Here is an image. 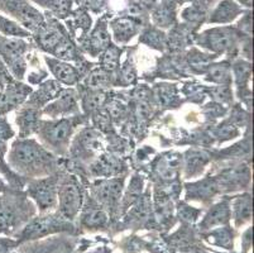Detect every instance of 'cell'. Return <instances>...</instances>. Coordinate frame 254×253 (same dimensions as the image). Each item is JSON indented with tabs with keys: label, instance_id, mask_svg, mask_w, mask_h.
Wrapping results in <instances>:
<instances>
[{
	"label": "cell",
	"instance_id": "1",
	"mask_svg": "<svg viewBox=\"0 0 254 253\" xmlns=\"http://www.w3.org/2000/svg\"><path fill=\"white\" fill-rule=\"evenodd\" d=\"M51 164L52 156L32 139H17L9 151L8 165L18 172L33 173L39 172V170L47 171Z\"/></svg>",
	"mask_w": 254,
	"mask_h": 253
},
{
	"label": "cell",
	"instance_id": "2",
	"mask_svg": "<svg viewBox=\"0 0 254 253\" xmlns=\"http://www.w3.org/2000/svg\"><path fill=\"white\" fill-rule=\"evenodd\" d=\"M28 46L23 39L0 34V59L15 79H23L25 71L24 53Z\"/></svg>",
	"mask_w": 254,
	"mask_h": 253
},
{
	"label": "cell",
	"instance_id": "3",
	"mask_svg": "<svg viewBox=\"0 0 254 253\" xmlns=\"http://www.w3.org/2000/svg\"><path fill=\"white\" fill-rule=\"evenodd\" d=\"M0 10L14 17L24 27L31 28L32 31H39L46 25L42 14L29 5L25 0H0Z\"/></svg>",
	"mask_w": 254,
	"mask_h": 253
},
{
	"label": "cell",
	"instance_id": "4",
	"mask_svg": "<svg viewBox=\"0 0 254 253\" xmlns=\"http://www.w3.org/2000/svg\"><path fill=\"white\" fill-rule=\"evenodd\" d=\"M57 198L60 203V213L64 218L72 219L76 217L82 204L81 189L73 177H67L57 185Z\"/></svg>",
	"mask_w": 254,
	"mask_h": 253
},
{
	"label": "cell",
	"instance_id": "5",
	"mask_svg": "<svg viewBox=\"0 0 254 253\" xmlns=\"http://www.w3.org/2000/svg\"><path fill=\"white\" fill-rule=\"evenodd\" d=\"M38 129L42 134L43 141H46L48 146L60 151L67 147L73 129V123L71 119L46 122L43 123L42 127L38 125Z\"/></svg>",
	"mask_w": 254,
	"mask_h": 253
},
{
	"label": "cell",
	"instance_id": "6",
	"mask_svg": "<svg viewBox=\"0 0 254 253\" xmlns=\"http://www.w3.org/2000/svg\"><path fill=\"white\" fill-rule=\"evenodd\" d=\"M57 185H59V178L53 176L33 181L28 186V195L33 200H36L39 209L45 212L56 206Z\"/></svg>",
	"mask_w": 254,
	"mask_h": 253
},
{
	"label": "cell",
	"instance_id": "7",
	"mask_svg": "<svg viewBox=\"0 0 254 253\" xmlns=\"http://www.w3.org/2000/svg\"><path fill=\"white\" fill-rule=\"evenodd\" d=\"M31 91V87L25 86V85L19 84L15 80L6 84L3 96L0 99V117L5 115L8 111L22 105L27 95H29Z\"/></svg>",
	"mask_w": 254,
	"mask_h": 253
},
{
	"label": "cell",
	"instance_id": "8",
	"mask_svg": "<svg viewBox=\"0 0 254 253\" xmlns=\"http://www.w3.org/2000/svg\"><path fill=\"white\" fill-rule=\"evenodd\" d=\"M201 39L202 41H200V43L214 52H225L232 50L235 46L234 33L226 28H216L207 31L206 33L202 34Z\"/></svg>",
	"mask_w": 254,
	"mask_h": 253
},
{
	"label": "cell",
	"instance_id": "9",
	"mask_svg": "<svg viewBox=\"0 0 254 253\" xmlns=\"http://www.w3.org/2000/svg\"><path fill=\"white\" fill-rule=\"evenodd\" d=\"M18 203L6 195H0V234H10L18 223Z\"/></svg>",
	"mask_w": 254,
	"mask_h": 253
},
{
	"label": "cell",
	"instance_id": "10",
	"mask_svg": "<svg viewBox=\"0 0 254 253\" xmlns=\"http://www.w3.org/2000/svg\"><path fill=\"white\" fill-rule=\"evenodd\" d=\"M64 223L62 220H59L56 217H42L37 218L33 222L29 223L28 226L25 227L23 231L22 237L25 240L29 238H38V237L46 236V234L55 232L60 228L64 227Z\"/></svg>",
	"mask_w": 254,
	"mask_h": 253
},
{
	"label": "cell",
	"instance_id": "11",
	"mask_svg": "<svg viewBox=\"0 0 254 253\" xmlns=\"http://www.w3.org/2000/svg\"><path fill=\"white\" fill-rule=\"evenodd\" d=\"M13 136H14V131L8 123L6 118L1 115L0 117V172L6 176V178H10L11 181H14L15 177L6 162L5 155L8 151V141Z\"/></svg>",
	"mask_w": 254,
	"mask_h": 253
},
{
	"label": "cell",
	"instance_id": "12",
	"mask_svg": "<svg viewBox=\"0 0 254 253\" xmlns=\"http://www.w3.org/2000/svg\"><path fill=\"white\" fill-rule=\"evenodd\" d=\"M39 115H41L39 109L29 105L23 106L18 111L17 124L19 125L20 138H25V137L29 136V134H32L34 131L38 129Z\"/></svg>",
	"mask_w": 254,
	"mask_h": 253
},
{
	"label": "cell",
	"instance_id": "13",
	"mask_svg": "<svg viewBox=\"0 0 254 253\" xmlns=\"http://www.w3.org/2000/svg\"><path fill=\"white\" fill-rule=\"evenodd\" d=\"M48 67H50L51 73L55 75V78L62 84L66 85H73L77 83L78 80V73L77 70L70 64H66L64 61H59V60H53L46 57Z\"/></svg>",
	"mask_w": 254,
	"mask_h": 253
},
{
	"label": "cell",
	"instance_id": "14",
	"mask_svg": "<svg viewBox=\"0 0 254 253\" xmlns=\"http://www.w3.org/2000/svg\"><path fill=\"white\" fill-rule=\"evenodd\" d=\"M77 110V103H76V94L73 90H64L56 103L51 104L45 109L46 114L52 117L57 115H64L68 113Z\"/></svg>",
	"mask_w": 254,
	"mask_h": 253
},
{
	"label": "cell",
	"instance_id": "15",
	"mask_svg": "<svg viewBox=\"0 0 254 253\" xmlns=\"http://www.w3.org/2000/svg\"><path fill=\"white\" fill-rule=\"evenodd\" d=\"M123 180H110L103 181L95 187V196L103 204H114L122 194Z\"/></svg>",
	"mask_w": 254,
	"mask_h": 253
},
{
	"label": "cell",
	"instance_id": "16",
	"mask_svg": "<svg viewBox=\"0 0 254 253\" xmlns=\"http://www.w3.org/2000/svg\"><path fill=\"white\" fill-rule=\"evenodd\" d=\"M60 92H61L60 84H57L56 81H46V83L42 84V85L39 86V89L32 95V97L28 100L27 105L38 109L41 105H45L47 101L55 99Z\"/></svg>",
	"mask_w": 254,
	"mask_h": 253
},
{
	"label": "cell",
	"instance_id": "17",
	"mask_svg": "<svg viewBox=\"0 0 254 253\" xmlns=\"http://www.w3.org/2000/svg\"><path fill=\"white\" fill-rule=\"evenodd\" d=\"M114 37L120 43H126L138 32L139 24L131 18H119L113 22Z\"/></svg>",
	"mask_w": 254,
	"mask_h": 253
},
{
	"label": "cell",
	"instance_id": "18",
	"mask_svg": "<svg viewBox=\"0 0 254 253\" xmlns=\"http://www.w3.org/2000/svg\"><path fill=\"white\" fill-rule=\"evenodd\" d=\"M110 46V36L108 32V28L104 22L99 23L98 27L95 28V31L92 32L91 37L89 41V51L94 56L98 53L104 52L106 48Z\"/></svg>",
	"mask_w": 254,
	"mask_h": 253
},
{
	"label": "cell",
	"instance_id": "19",
	"mask_svg": "<svg viewBox=\"0 0 254 253\" xmlns=\"http://www.w3.org/2000/svg\"><path fill=\"white\" fill-rule=\"evenodd\" d=\"M64 37V32L57 27H43L38 31V45L43 48L45 51L52 53L59 42Z\"/></svg>",
	"mask_w": 254,
	"mask_h": 253
},
{
	"label": "cell",
	"instance_id": "20",
	"mask_svg": "<svg viewBox=\"0 0 254 253\" xmlns=\"http://www.w3.org/2000/svg\"><path fill=\"white\" fill-rule=\"evenodd\" d=\"M229 215H230V210L228 204L226 203L218 204V205L214 206V208L207 213L204 222H202V227H204V228H211V227L225 224V223L229 220Z\"/></svg>",
	"mask_w": 254,
	"mask_h": 253
},
{
	"label": "cell",
	"instance_id": "21",
	"mask_svg": "<svg viewBox=\"0 0 254 253\" xmlns=\"http://www.w3.org/2000/svg\"><path fill=\"white\" fill-rule=\"evenodd\" d=\"M239 13V8L237 4L232 0H224L223 3L216 8L214 11V17L211 18V22H219L225 23L230 22L237 17V14Z\"/></svg>",
	"mask_w": 254,
	"mask_h": 253
},
{
	"label": "cell",
	"instance_id": "22",
	"mask_svg": "<svg viewBox=\"0 0 254 253\" xmlns=\"http://www.w3.org/2000/svg\"><path fill=\"white\" fill-rule=\"evenodd\" d=\"M233 209L235 213V219L239 223H244L252 217V199L251 195L246 194L243 196H238L233 203Z\"/></svg>",
	"mask_w": 254,
	"mask_h": 253
},
{
	"label": "cell",
	"instance_id": "23",
	"mask_svg": "<svg viewBox=\"0 0 254 253\" xmlns=\"http://www.w3.org/2000/svg\"><path fill=\"white\" fill-rule=\"evenodd\" d=\"M120 164L114 159V157L103 156L94 164L92 170L96 175H115L120 171Z\"/></svg>",
	"mask_w": 254,
	"mask_h": 253
},
{
	"label": "cell",
	"instance_id": "24",
	"mask_svg": "<svg viewBox=\"0 0 254 253\" xmlns=\"http://www.w3.org/2000/svg\"><path fill=\"white\" fill-rule=\"evenodd\" d=\"M187 155L189 157H186V170L191 175L200 172L209 161V156L206 153L200 151H190Z\"/></svg>",
	"mask_w": 254,
	"mask_h": 253
},
{
	"label": "cell",
	"instance_id": "25",
	"mask_svg": "<svg viewBox=\"0 0 254 253\" xmlns=\"http://www.w3.org/2000/svg\"><path fill=\"white\" fill-rule=\"evenodd\" d=\"M52 53L56 56V57H59L60 60H68V61L77 60L75 46L72 45V42H71L66 36L59 42V45L55 47Z\"/></svg>",
	"mask_w": 254,
	"mask_h": 253
},
{
	"label": "cell",
	"instance_id": "26",
	"mask_svg": "<svg viewBox=\"0 0 254 253\" xmlns=\"http://www.w3.org/2000/svg\"><path fill=\"white\" fill-rule=\"evenodd\" d=\"M207 80L216 84H229L230 83V67L228 64L211 65L207 74Z\"/></svg>",
	"mask_w": 254,
	"mask_h": 253
},
{
	"label": "cell",
	"instance_id": "27",
	"mask_svg": "<svg viewBox=\"0 0 254 253\" xmlns=\"http://www.w3.org/2000/svg\"><path fill=\"white\" fill-rule=\"evenodd\" d=\"M0 33L6 37H25L28 36V32L23 29L18 23L13 22L9 18L0 14Z\"/></svg>",
	"mask_w": 254,
	"mask_h": 253
},
{
	"label": "cell",
	"instance_id": "28",
	"mask_svg": "<svg viewBox=\"0 0 254 253\" xmlns=\"http://www.w3.org/2000/svg\"><path fill=\"white\" fill-rule=\"evenodd\" d=\"M234 74L235 79H237L238 86L247 87L252 74L251 65L246 61H237L234 64Z\"/></svg>",
	"mask_w": 254,
	"mask_h": 253
},
{
	"label": "cell",
	"instance_id": "29",
	"mask_svg": "<svg viewBox=\"0 0 254 253\" xmlns=\"http://www.w3.org/2000/svg\"><path fill=\"white\" fill-rule=\"evenodd\" d=\"M120 51L117 47H108L104 51V55L101 57V65L106 71H113L117 69L118 64H119Z\"/></svg>",
	"mask_w": 254,
	"mask_h": 253
},
{
	"label": "cell",
	"instance_id": "30",
	"mask_svg": "<svg viewBox=\"0 0 254 253\" xmlns=\"http://www.w3.org/2000/svg\"><path fill=\"white\" fill-rule=\"evenodd\" d=\"M104 92L101 91H91L84 97V109L86 111H94L99 108V106L103 105L104 103Z\"/></svg>",
	"mask_w": 254,
	"mask_h": 253
},
{
	"label": "cell",
	"instance_id": "31",
	"mask_svg": "<svg viewBox=\"0 0 254 253\" xmlns=\"http://www.w3.org/2000/svg\"><path fill=\"white\" fill-rule=\"evenodd\" d=\"M108 83H109V74L105 70H95L87 78V84L92 87L105 86Z\"/></svg>",
	"mask_w": 254,
	"mask_h": 253
},
{
	"label": "cell",
	"instance_id": "32",
	"mask_svg": "<svg viewBox=\"0 0 254 253\" xmlns=\"http://www.w3.org/2000/svg\"><path fill=\"white\" fill-rule=\"evenodd\" d=\"M106 214L103 210H91L87 215H85L84 223L87 227H101L106 223Z\"/></svg>",
	"mask_w": 254,
	"mask_h": 253
},
{
	"label": "cell",
	"instance_id": "33",
	"mask_svg": "<svg viewBox=\"0 0 254 253\" xmlns=\"http://www.w3.org/2000/svg\"><path fill=\"white\" fill-rule=\"evenodd\" d=\"M142 41L145 42L147 45L152 46V47L159 48V50L162 48V46H165V36L161 32L157 31H149L148 33H145Z\"/></svg>",
	"mask_w": 254,
	"mask_h": 253
},
{
	"label": "cell",
	"instance_id": "34",
	"mask_svg": "<svg viewBox=\"0 0 254 253\" xmlns=\"http://www.w3.org/2000/svg\"><path fill=\"white\" fill-rule=\"evenodd\" d=\"M73 24L77 29H82V31H86L87 28L91 24V18L87 15L85 11L78 10L75 14V19H73Z\"/></svg>",
	"mask_w": 254,
	"mask_h": 253
},
{
	"label": "cell",
	"instance_id": "35",
	"mask_svg": "<svg viewBox=\"0 0 254 253\" xmlns=\"http://www.w3.org/2000/svg\"><path fill=\"white\" fill-rule=\"evenodd\" d=\"M52 9L57 17L64 18L66 15H68V13H70V0H56V1H55V5L52 6Z\"/></svg>",
	"mask_w": 254,
	"mask_h": 253
},
{
	"label": "cell",
	"instance_id": "36",
	"mask_svg": "<svg viewBox=\"0 0 254 253\" xmlns=\"http://www.w3.org/2000/svg\"><path fill=\"white\" fill-rule=\"evenodd\" d=\"M238 134L237 127H233L230 124H223L218 128V137H223V139L234 138Z\"/></svg>",
	"mask_w": 254,
	"mask_h": 253
},
{
	"label": "cell",
	"instance_id": "37",
	"mask_svg": "<svg viewBox=\"0 0 254 253\" xmlns=\"http://www.w3.org/2000/svg\"><path fill=\"white\" fill-rule=\"evenodd\" d=\"M108 111H109V114L112 115V118L114 119H118L122 115L124 114V111H126V106L124 104L119 103V101H112L108 106Z\"/></svg>",
	"mask_w": 254,
	"mask_h": 253
},
{
	"label": "cell",
	"instance_id": "38",
	"mask_svg": "<svg viewBox=\"0 0 254 253\" xmlns=\"http://www.w3.org/2000/svg\"><path fill=\"white\" fill-rule=\"evenodd\" d=\"M154 19H156V22L159 25H167L171 22V19H172V17H171L170 10H167V9H159V10L154 13Z\"/></svg>",
	"mask_w": 254,
	"mask_h": 253
},
{
	"label": "cell",
	"instance_id": "39",
	"mask_svg": "<svg viewBox=\"0 0 254 253\" xmlns=\"http://www.w3.org/2000/svg\"><path fill=\"white\" fill-rule=\"evenodd\" d=\"M0 81L3 84H5V85L11 83V81H14L10 71H9L8 67H6V65L4 64V61L1 59H0Z\"/></svg>",
	"mask_w": 254,
	"mask_h": 253
},
{
	"label": "cell",
	"instance_id": "40",
	"mask_svg": "<svg viewBox=\"0 0 254 253\" xmlns=\"http://www.w3.org/2000/svg\"><path fill=\"white\" fill-rule=\"evenodd\" d=\"M78 3L81 4L82 6H85V8L98 11L99 9H101L104 6L105 0H78Z\"/></svg>",
	"mask_w": 254,
	"mask_h": 253
},
{
	"label": "cell",
	"instance_id": "41",
	"mask_svg": "<svg viewBox=\"0 0 254 253\" xmlns=\"http://www.w3.org/2000/svg\"><path fill=\"white\" fill-rule=\"evenodd\" d=\"M196 215H197V212H196V210H193L192 208L185 206V208L180 209V217L185 220L192 222V220L196 219Z\"/></svg>",
	"mask_w": 254,
	"mask_h": 253
},
{
	"label": "cell",
	"instance_id": "42",
	"mask_svg": "<svg viewBox=\"0 0 254 253\" xmlns=\"http://www.w3.org/2000/svg\"><path fill=\"white\" fill-rule=\"evenodd\" d=\"M36 3L41 4L42 6H47V8H52L55 5V1L56 0H34Z\"/></svg>",
	"mask_w": 254,
	"mask_h": 253
},
{
	"label": "cell",
	"instance_id": "43",
	"mask_svg": "<svg viewBox=\"0 0 254 253\" xmlns=\"http://www.w3.org/2000/svg\"><path fill=\"white\" fill-rule=\"evenodd\" d=\"M139 1L143 5H151V4H153L156 0H139Z\"/></svg>",
	"mask_w": 254,
	"mask_h": 253
}]
</instances>
